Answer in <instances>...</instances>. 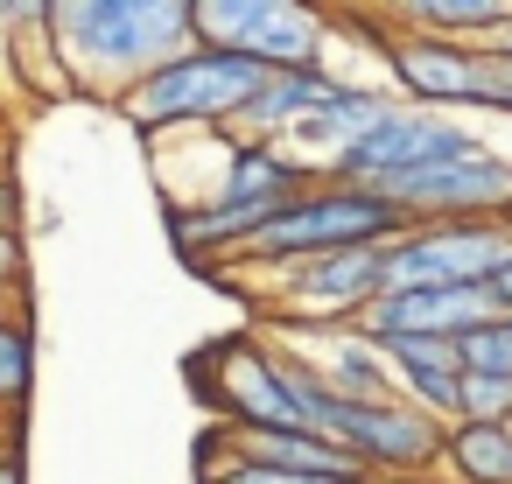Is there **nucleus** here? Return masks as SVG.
Masks as SVG:
<instances>
[{
  "label": "nucleus",
  "mask_w": 512,
  "mask_h": 484,
  "mask_svg": "<svg viewBox=\"0 0 512 484\" xmlns=\"http://www.w3.org/2000/svg\"><path fill=\"white\" fill-rule=\"evenodd\" d=\"M337 85H344V78H337L330 64L274 71V78L260 85V99L239 113V127H232V134H246V141H281V148H288V134H295V127H302V120H309V113H316Z\"/></svg>",
  "instance_id": "obj_14"
},
{
  "label": "nucleus",
  "mask_w": 512,
  "mask_h": 484,
  "mask_svg": "<svg viewBox=\"0 0 512 484\" xmlns=\"http://www.w3.org/2000/svg\"><path fill=\"white\" fill-rule=\"evenodd\" d=\"M463 421H512V372H470L463 379Z\"/></svg>",
  "instance_id": "obj_19"
},
{
  "label": "nucleus",
  "mask_w": 512,
  "mask_h": 484,
  "mask_svg": "<svg viewBox=\"0 0 512 484\" xmlns=\"http://www.w3.org/2000/svg\"><path fill=\"white\" fill-rule=\"evenodd\" d=\"M0 393H8L15 428H29V393H36V323H29V302H15L8 323H0Z\"/></svg>",
  "instance_id": "obj_18"
},
{
  "label": "nucleus",
  "mask_w": 512,
  "mask_h": 484,
  "mask_svg": "<svg viewBox=\"0 0 512 484\" xmlns=\"http://www.w3.org/2000/svg\"><path fill=\"white\" fill-rule=\"evenodd\" d=\"M407 225H456V218H512V155L477 148L414 176H393L379 190Z\"/></svg>",
  "instance_id": "obj_11"
},
{
  "label": "nucleus",
  "mask_w": 512,
  "mask_h": 484,
  "mask_svg": "<svg viewBox=\"0 0 512 484\" xmlns=\"http://www.w3.org/2000/svg\"><path fill=\"white\" fill-rule=\"evenodd\" d=\"M274 71H260L253 57H232V50H183L176 64H162L148 85H134L113 113L148 134V141H169V134H197V127H239V113L260 99Z\"/></svg>",
  "instance_id": "obj_4"
},
{
  "label": "nucleus",
  "mask_w": 512,
  "mask_h": 484,
  "mask_svg": "<svg viewBox=\"0 0 512 484\" xmlns=\"http://www.w3.org/2000/svg\"><path fill=\"white\" fill-rule=\"evenodd\" d=\"M484 323H505V302L491 288H386L358 330L372 344H393V337H449V344H463Z\"/></svg>",
  "instance_id": "obj_12"
},
{
  "label": "nucleus",
  "mask_w": 512,
  "mask_h": 484,
  "mask_svg": "<svg viewBox=\"0 0 512 484\" xmlns=\"http://www.w3.org/2000/svg\"><path fill=\"white\" fill-rule=\"evenodd\" d=\"M512 260V218H456V225H407L386 246L393 288H491Z\"/></svg>",
  "instance_id": "obj_8"
},
{
  "label": "nucleus",
  "mask_w": 512,
  "mask_h": 484,
  "mask_svg": "<svg viewBox=\"0 0 512 484\" xmlns=\"http://www.w3.org/2000/svg\"><path fill=\"white\" fill-rule=\"evenodd\" d=\"M197 43L253 57L260 71H302L330 57L337 15L302 0H197Z\"/></svg>",
  "instance_id": "obj_6"
},
{
  "label": "nucleus",
  "mask_w": 512,
  "mask_h": 484,
  "mask_svg": "<svg viewBox=\"0 0 512 484\" xmlns=\"http://www.w3.org/2000/svg\"><path fill=\"white\" fill-rule=\"evenodd\" d=\"M0 484H29V428H8V463H0Z\"/></svg>",
  "instance_id": "obj_21"
},
{
  "label": "nucleus",
  "mask_w": 512,
  "mask_h": 484,
  "mask_svg": "<svg viewBox=\"0 0 512 484\" xmlns=\"http://www.w3.org/2000/svg\"><path fill=\"white\" fill-rule=\"evenodd\" d=\"M442 470L456 484H512V421H456Z\"/></svg>",
  "instance_id": "obj_17"
},
{
  "label": "nucleus",
  "mask_w": 512,
  "mask_h": 484,
  "mask_svg": "<svg viewBox=\"0 0 512 484\" xmlns=\"http://www.w3.org/2000/svg\"><path fill=\"white\" fill-rule=\"evenodd\" d=\"M190 386L211 407V421H225V428H309V407L288 379V358L260 330L211 337L190 358Z\"/></svg>",
  "instance_id": "obj_5"
},
{
  "label": "nucleus",
  "mask_w": 512,
  "mask_h": 484,
  "mask_svg": "<svg viewBox=\"0 0 512 484\" xmlns=\"http://www.w3.org/2000/svg\"><path fill=\"white\" fill-rule=\"evenodd\" d=\"M309 358L323 365L330 393H344V400H400V379H393L386 351L365 330H330V337H316Z\"/></svg>",
  "instance_id": "obj_16"
},
{
  "label": "nucleus",
  "mask_w": 512,
  "mask_h": 484,
  "mask_svg": "<svg viewBox=\"0 0 512 484\" xmlns=\"http://www.w3.org/2000/svg\"><path fill=\"white\" fill-rule=\"evenodd\" d=\"M379 15V8H372ZM386 22V15H379ZM393 29V22H386ZM386 85L407 99V106H428V113H484L491 106V50L484 43H449V36H365Z\"/></svg>",
  "instance_id": "obj_7"
},
{
  "label": "nucleus",
  "mask_w": 512,
  "mask_h": 484,
  "mask_svg": "<svg viewBox=\"0 0 512 484\" xmlns=\"http://www.w3.org/2000/svg\"><path fill=\"white\" fill-rule=\"evenodd\" d=\"M386 288H393L386 246H358V253H330V260H309V267L281 274L274 309H288V316H281L288 330L330 337V330H358Z\"/></svg>",
  "instance_id": "obj_10"
},
{
  "label": "nucleus",
  "mask_w": 512,
  "mask_h": 484,
  "mask_svg": "<svg viewBox=\"0 0 512 484\" xmlns=\"http://www.w3.org/2000/svg\"><path fill=\"white\" fill-rule=\"evenodd\" d=\"M281 358H288V379H295V393H302V407H309V428L330 435V442H337L351 463H365L379 484H421V477L442 470L449 421H435V414L414 407V400H344V393H330L323 365H316L309 351H295V344H281Z\"/></svg>",
  "instance_id": "obj_2"
},
{
  "label": "nucleus",
  "mask_w": 512,
  "mask_h": 484,
  "mask_svg": "<svg viewBox=\"0 0 512 484\" xmlns=\"http://www.w3.org/2000/svg\"><path fill=\"white\" fill-rule=\"evenodd\" d=\"M50 43L71 92L120 106L162 64L197 50V0H50Z\"/></svg>",
  "instance_id": "obj_1"
},
{
  "label": "nucleus",
  "mask_w": 512,
  "mask_h": 484,
  "mask_svg": "<svg viewBox=\"0 0 512 484\" xmlns=\"http://www.w3.org/2000/svg\"><path fill=\"white\" fill-rule=\"evenodd\" d=\"M477 127L456 120V113H428V106H393L358 148H344L330 162L337 183H358V190H386L393 176H414V169H435V162H456V155H477Z\"/></svg>",
  "instance_id": "obj_9"
},
{
  "label": "nucleus",
  "mask_w": 512,
  "mask_h": 484,
  "mask_svg": "<svg viewBox=\"0 0 512 484\" xmlns=\"http://www.w3.org/2000/svg\"><path fill=\"white\" fill-rule=\"evenodd\" d=\"M407 36H449V43H498L512 29V0H393L379 8Z\"/></svg>",
  "instance_id": "obj_15"
},
{
  "label": "nucleus",
  "mask_w": 512,
  "mask_h": 484,
  "mask_svg": "<svg viewBox=\"0 0 512 484\" xmlns=\"http://www.w3.org/2000/svg\"><path fill=\"white\" fill-rule=\"evenodd\" d=\"M456 351H463V372H512V316H505V323L470 330Z\"/></svg>",
  "instance_id": "obj_20"
},
{
  "label": "nucleus",
  "mask_w": 512,
  "mask_h": 484,
  "mask_svg": "<svg viewBox=\"0 0 512 484\" xmlns=\"http://www.w3.org/2000/svg\"><path fill=\"white\" fill-rule=\"evenodd\" d=\"M491 50H505V57H512V29H505V36H498V43H491Z\"/></svg>",
  "instance_id": "obj_23"
},
{
  "label": "nucleus",
  "mask_w": 512,
  "mask_h": 484,
  "mask_svg": "<svg viewBox=\"0 0 512 484\" xmlns=\"http://www.w3.org/2000/svg\"><path fill=\"white\" fill-rule=\"evenodd\" d=\"M491 295H498V302H505V316H512V260H505V274L491 281Z\"/></svg>",
  "instance_id": "obj_22"
},
{
  "label": "nucleus",
  "mask_w": 512,
  "mask_h": 484,
  "mask_svg": "<svg viewBox=\"0 0 512 484\" xmlns=\"http://www.w3.org/2000/svg\"><path fill=\"white\" fill-rule=\"evenodd\" d=\"M407 232V218L379 197V190H358V183H309L274 225H260L225 267L232 274H295L309 260H330V253H358V246H393Z\"/></svg>",
  "instance_id": "obj_3"
},
{
  "label": "nucleus",
  "mask_w": 512,
  "mask_h": 484,
  "mask_svg": "<svg viewBox=\"0 0 512 484\" xmlns=\"http://www.w3.org/2000/svg\"><path fill=\"white\" fill-rule=\"evenodd\" d=\"M386 351V365H393V379H400V400H414V407H428L435 421H463V351L449 344V337H393V344H379Z\"/></svg>",
  "instance_id": "obj_13"
}]
</instances>
